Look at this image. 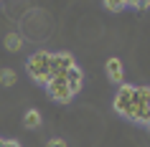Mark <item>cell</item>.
Here are the masks:
<instances>
[{
	"label": "cell",
	"instance_id": "1",
	"mask_svg": "<svg viewBox=\"0 0 150 147\" xmlns=\"http://www.w3.org/2000/svg\"><path fill=\"white\" fill-rule=\"evenodd\" d=\"M51 56L54 53H46V51H38L33 53L28 61H25V69L31 74L33 81H41V84H48L51 81Z\"/></svg>",
	"mask_w": 150,
	"mask_h": 147
},
{
	"label": "cell",
	"instance_id": "2",
	"mask_svg": "<svg viewBox=\"0 0 150 147\" xmlns=\"http://www.w3.org/2000/svg\"><path fill=\"white\" fill-rule=\"evenodd\" d=\"M130 119L135 122H150V86H140L132 94V109H130Z\"/></svg>",
	"mask_w": 150,
	"mask_h": 147
},
{
	"label": "cell",
	"instance_id": "3",
	"mask_svg": "<svg viewBox=\"0 0 150 147\" xmlns=\"http://www.w3.org/2000/svg\"><path fill=\"white\" fill-rule=\"evenodd\" d=\"M46 89H48V96H51L54 101H59V104H66V101H69L71 96H74L64 76H59V79H51V81L46 84Z\"/></svg>",
	"mask_w": 150,
	"mask_h": 147
},
{
	"label": "cell",
	"instance_id": "4",
	"mask_svg": "<svg viewBox=\"0 0 150 147\" xmlns=\"http://www.w3.org/2000/svg\"><path fill=\"white\" fill-rule=\"evenodd\" d=\"M132 94H135V86H127V84H120L117 89V96H115V112L120 114H130L132 109Z\"/></svg>",
	"mask_w": 150,
	"mask_h": 147
},
{
	"label": "cell",
	"instance_id": "5",
	"mask_svg": "<svg viewBox=\"0 0 150 147\" xmlns=\"http://www.w3.org/2000/svg\"><path fill=\"white\" fill-rule=\"evenodd\" d=\"M76 63L69 53H54L51 56V79H59V76H66Z\"/></svg>",
	"mask_w": 150,
	"mask_h": 147
},
{
	"label": "cell",
	"instance_id": "6",
	"mask_svg": "<svg viewBox=\"0 0 150 147\" xmlns=\"http://www.w3.org/2000/svg\"><path fill=\"white\" fill-rule=\"evenodd\" d=\"M104 71H107V79L110 81H122V63H120V58H107V66H104Z\"/></svg>",
	"mask_w": 150,
	"mask_h": 147
},
{
	"label": "cell",
	"instance_id": "7",
	"mask_svg": "<svg viewBox=\"0 0 150 147\" xmlns=\"http://www.w3.org/2000/svg\"><path fill=\"white\" fill-rule=\"evenodd\" d=\"M66 84H69V89H71V94H76L81 89V71H79V66H74V69L66 74Z\"/></svg>",
	"mask_w": 150,
	"mask_h": 147
},
{
	"label": "cell",
	"instance_id": "8",
	"mask_svg": "<svg viewBox=\"0 0 150 147\" xmlns=\"http://www.w3.org/2000/svg\"><path fill=\"white\" fill-rule=\"evenodd\" d=\"M5 48L13 51V53L21 51V48H23V36H21V33H8V36H5Z\"/></svg>",
	"mask_w": 150,
	"mask_h": 147
},
{
	"label": "cell",
	"instance_id": "9",
	"mask_svg": "<svg viewBox=\"0 0 150 147\" xmlns=\"http://www.w3.org/2000/svg\"><path fill=\"white\" fill-rule=\"evenodd\" d=\"M23 124L28 127V129H36L41 124V114H38V109H28L25 112V117H23Z\"/></svg>",
	"mask_w": 150,
	"mask_h": 147
},
{
	"label": "cell",
	"instance_id": "10",
	"mask_svg": "<svg viewBox=\"0 0 150 147\" xmlns=\"http://www.w3.org/2000/svg\"><path fill=\"white\" fill-rule=\"evenodd\" d=\"M16 71H13V69H0V84H3V86H13V84H16Z\"/></svg>",
	"mask_w": 150,
	"mask_h": 147
},
{
	"label": "cell",
	"instance_id": "11",
	"mask_svg": "<svg viewBox=\"0 0 150 147\" xmlns=\"http://www.w3.org/2000/svg\"><path fill=\"white\" fill-rule=\"evenodd\" d=\"M125 5H127L125 0H107V3H104V8L112 10V13H120V10L125 8Z\"/></svg>",
	"mask_w": 150,
	"mask_h": 147
},
{
	"label": "cell",
	"instance_id": "12",
	"mask_svg": "<svg viewBox=\"0 0 150 147\" xmlns=\"http://www.w3.org/2000/svg\"><path fill=\"white\" fill-rule=\"evenodd\" d=\"M130 5H132L135 10H145V8H150V3H148V0H135V3H130Z\"/></svg>",
	"mask_w": 150,
	"mask_h": 147
},
{
	"label": "cell",
	"instance_id": "13",
	"mask_svg": "<svg viewBox=\"0 0 150 147\" xmlns=\"http://www.w3.org/2000/svg\"><path fill=\"white\" fill-rule=\"evenodd\" d=\"M46 147H66V142H64L61 137H54V139H48V145Z\"/></svg>",
	"mask_w": 150,
	"mask_h": 147
},
{
	"label": "cell",
	"instance_id": "14",
	"mask_svg": "<svg viewBox=\"0 0 150 147\" xmlns=\"http://www.w3.org/2000/svg\"><path fill=\"white\" fill-rule=\"evenodd\" d=\"M0 147H21L16 142V139H3V142H0Z\"/></svg>",
	"mask_w": 150,
	"mask_h": 147
},
{
	"label": "cell",
	"instance_id": "15",
	"mask_svg": "<svg viewBox=\"0 0 150 147\" xmlns=\"http://www.w3.org/2000/svg\"><path fill=\"white\" fill-rule=\"evenodd\" d=\"M0 142H3V139H0Z\"/></svg>",
	"mask_w": 150,
	"mask_h": 147
}]
</instances>
